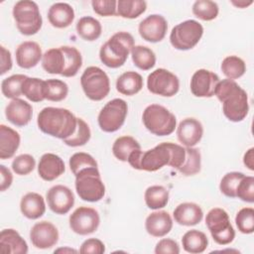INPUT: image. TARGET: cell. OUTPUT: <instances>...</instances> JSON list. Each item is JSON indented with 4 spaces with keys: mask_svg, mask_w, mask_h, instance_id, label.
Segmentation results:
<instances>
[{
    "mask_svg": "<svg viewBox=\"0 0 254 254\" xmlns=\"http://www.w3.org/2000/svg\"><path fill=\"white\" fill-rule=\"evenodd\" d=\"M214 95L222 103L223 114L229 121L241 122L245 119L249 111L248 95L235 80H219Z\"/></svg>",
    "mask_w": 254,
    "mask_h": 254,
    "instance_id": "obj_1",
    "label": "cell"
},
{
    "mask_svg": "<svg viewBox=\"0 0 254 254\" xmlns=\"http://www.w3.org/2000/svg\"><path fill=\"white\" fill-rule=\"evenodd\" d=\"M77 117L66 108L45 107L37 117L39 129L52 137L64 140L75 131Z\"/></svg>",
    "mask_w": 254,
    "mask_h": 254,
    "instance_id": "obj_2",
    "label": "cell"
},
{
    "mask_svg": "<svg viewBox=\"0 0 254 254\" xmlns=\"http://www.w3.org/2000/svg\"><path fill=\"white\" fill-rule=\"evenodd\" d=\"M134 46V38L130 33L117 32L101 46L99 59L107 67L118 68L126 63Z\"/></svg>",
    "mask_w": 254,
    "mask_h": 254,
    "instance_id": "obj_3",
    "label": "cell"
},
{
    "mask_svg": "<svg viewBox=\"0 0 254 254\" xmlns=\"http://www.w3.org/2000/svg\"><path fill=\"white\" fill-rule=\"evenodd\" d=\"M170 159L171 154L167 142H163L145 152L141 149L132 152L127 162L133 169L156 172L166 165L169 166Z\"/></svg>",
    "mask_w": 254,
    "mask_h": 254,
    "instance_id": "obj_4",
    "label": "cell"
},
{
    "mask_svg": "<svg viewBox=\"0 0 254 254\" xmlns=\"http://www.w3.org/2000/svg\"><path fill=\"white\" fill-rule=\"evenodd\" d=\"M142 121L145 128L156 136L171 135L177 127L176 116L165 106L156 103L144 109Z\"/></svg>",
    "mask_w": 254,
    "mask_h": 254,
    "instance_id": "obj_5",
    "label": "cell"
},
{
    "mask_svg": "<svg viewBox=\"0 0 254 254\" xmlns=\"http://www.w3.org/2000/svg\"><path fill=\"white\" fill-rule=\"evenodd\" d=\"M74 177L75 190L82 200L96 202L103 198L105 186L101 180L98 167L82 169Z\"/></svg>",
    "mask_w": 254,
    "mask_h": 254,
    "instance_id": "obj_6",
    "label": "cell"
},
{
    "mask_svg": "<svg viewBox=\"0 0 254 254\" xmlns=\"http://www.w3.org/2000/svg\"><path fill=\"white\" fill-rule=\"evenodd\" d=\"M18 31L24 36L37 34L43 25L39 6L31 0H21L15 3L12 10Z\"/></svg>",
    "mask_w": 254,
    "mask_h": 254,
    "instance_id": "obj_7",
    "label": "cell"
},
{
    "mask_svg": "<svg viewBox=\"0 0 254 254\" xmlns=\"http://www.w3.org/2000/svg\"><path fill=\"white\" fill-rule=\"evenodd\" d=\"M80 85L87 98L93 101L104 99L110 91L107 73L98 66H88L80 76Z\"/></svg>",
    "mask_w": 254,
    "mask_h": 254,
    "instance_id": "obj_8",
    "label": "cell"
},
{
    "mask_svg": "<svg viewBox=\"0 0 254 254\" xmlns=\"http://www.w3.org/2000/svg\"><path fill=\"white\" fill-rule=\"evenodd\" d=\"M203 35L202 25L195 20H186L176 25L170 34V43L176 50L188 51L194 48Z\"/></svg>",
    "mask_w": 254,
    "mask_h": 254,
    "instance_id": "obj_9",
    "label": "cell"
},
{
    "mask_svg": "<svg viewBox=\"0 0 254 254\" xmlns=\"http://www.w3.org/2000/svg\"><path fill=\"white\" fill-rule=\"evenodd\" d=\"M205 224L217 244L227 245L234 240L235 230L230 223L228 213L223 208H211L206 214Z\"/></svg>",
    "mask_w": 254,
    "mask_h": 254,
    "instance_id": "obj_10",
    "label": "cell"
},
{
    "mask_svg": "<svg viewBox=\"0 0 254 254\" xmlns=\"http://www.w3.org/2000/svg\"><path fill=\"white\" fill-rule=\"evenodd\" d=\"M127 114V102L122 98H114L101 108L97 116V122L103 132L113 133L123 126Z\"/></svg>",
    "mask_w": 254,
    "mask_h": 254,
    "instance_id": "obj_11",
    "label": "cell"
},
{
    "mask_svg": "<svg viewBox=\"0 0 254 254\" xmlns=\"http://www.w3.org/2000/svg\"><path fill=\"white\" fill-rule=\"evenodd\" d=\"M148 90L156 95L172 97L180 89L179 77L166 68H157L147 77Z\"/></svg>",
    "mask_w": 254,
    "mask_h": 254,
    "instance_id": "obj_12",
    "label": "cell"
},
{
    "mask_svg": "<svg viewBox=\"0 0 254 254\" xmlns=\"http://www.w3.org/2000/svg\"><path fill=\"white\" fill-rule=\"evenodd\" d=\"M70 229L78 235H88L95 232L100 224V216L96 209L88 206L77 207L68 219Z\"/></svg>",
    "mask_w": 254,
    "mask_h": 254,
    "instance_id": "obj_13",
    "label": "cell"
},
{
    "mask_svg": "<svg viewBox=\"0 0 254 254\" xmlns=\"http://www.w3.org/2000/svg\"><path fill=\"white\" fill-rule=\"evenodd\" d=\"M49 208L56 214H66L74 204V194L72 190L63 185L52 187L46 194Z\"/></svg>",
    "mask_w": 254,
    "mask_h": 254,
    "instance_id": "obj_14",
    "label": "cell"
},
{
    "mask_svg": "<svg viewBox=\"0 0 254 254\" xmlns=\"http://www.w3.org/2000/svg\"><path fill=\"white\" fill-rule=\"evenodd\" d=\"M168 22L164 16L152 14L142 20L138 26L139 35L149 43L161 42L167 34Z\"/></svg>",
    "mask_w": 254,
    "mask_h": 254,
    "instance_id": "obj_15",
    "label": "cell"
},
{
    "mask_svg": "<svg viewBox=\"0 0 254 254\" xmlns=\"http://www.w3.org/2000/svg\"><path fill=\"white\" fill-rule=\"evenodd\" d=\"M59 230L50 221L43 220L35 223L30 230V240L38 249H49L59 241Z\"/></svg>",
    "mask_w": 254,
    "mask_h": 254,
    "instance_id": "obj_16",
    "label": "cell"
},
{
    "mask_svg": "<svg viewBox=\"0 0 254 254\" xmlns=\"http://www.w3.org/2000/svg\"><path fill=\"white\" fill-rule=\"evenodd\" d=\"M219 77L211 70L200 68L194 71L190 78V91L196 97H212Z\"/></svg>",
    "mask_w": 254,
    "mask_h": 254,
    "instance_id": "obj_17",
    "label": "cell"
},
{
    "mask_svg": "<svg viewBox=\"0 0 254 254\" xmlns=\"http://www.w3.org/2000/svg\"><path fill=\"white\" fill-rule=\"evenodd\" d=\"M202 124L195 118L183 119L177 127V137L185 147H194L202 138Z\"/></svg>",
    "mask_w": 254,
    "mask_h": 254,
    "instance_id": "obj_18",
    "label": "cell"
},
{
    "mask_svg": "<svg viewBox=\"0 0 254 254\" xmlns=\"http://www.w3.org/2000/svg\"><path fill=\"white\" fill-rule=\"evenodd\" d=\"M5 116L13 125L23 127L30 123L33 116V107L29 102L21 98H15L7 104Z\"/></svg>",
    "mask_w": 254,
    "mask_h": 254,
    "instance_id": "obj_19",
    "label": "cell"
},
{
    "mask_svg": "<svg viewBox=\"0 0 254 254\" xmlns=\"http://www.w3.org/2000/svg\"><path fill=\"white\" fill-rule=\"evenodd\" d=\"M65 171L64 160L53 153L44 154L38 164V174L46 182H52L61 177Z\"/></svg>",
    "mask_w": 254,
    "mask_h": 254,
    "instance_id": "obj_20",
    "label": "cell"
},
{
    "mask_svg": "<svg viewBox=\"0 0 254 254\" xmlns=\"http://www.w3.org/2000/svg\"><path fill=\"white\" fill-rule=\"evenodd\" d=\"M16 63L22 68H32L42 61L43 54L40 45L34 41L21 43L15 52Z\"/></svg>",
    "mask_w": 254,
    "mask_h": 254,
    "instance_id": "obj_21",
    "label": "cell"
},
{
    "mask_svg": "<svg viewBox=\"0 0 254 254\" xmlns=\"http://www.w3.org/2000/svg\"><path fill=\"white\" fill-rule=\"evenodd\" d=\"M173 228V218L168 211L157 210L150 213L145 220V229L153 237H164Z\"/></svg>",
    "mask_w": 254,
    "mask_h": 254,
    "instance_id": "obj_22",
    "label": "cell"
},
{
    "mask_svg": "<svg viewBox=\"0 0 254 254\" xmlns=\"http://www.w3.org/2000/svg\"><path fill=\"white\" fill-rule=\"evenodd\" d=\"M173 216L175 221L180 225L193 226L201 221L203 211L197 203L183 202L174 209Z\"/></svg>",
    "mask_w": 254,
    "mask_h": 254,
    "instance_id": "obj_23",
    "label": "cell"
},
{
    "mask_svg": "<svg viewBox=\"0 0 254 254\" xmlns=\"http://www.w3.org/2000/svg\"><path fill=\"white\" fill-rule=\"evenodd\" d=\"M0 251L4 254H26L28 244L18 231L6 228L0 233Z\"/></svg>",
    "mask_w": 254,
    "mask_h": 254,
    "instance_id": "obj_24",
    "label": "cell"
},
{
    "mask_svg": "<svg viewBox=\"0 0 254 254\" xmlns=\"http://www.w3.org/2000/svg\"><path fill=\"white\" fill-rule=\"evenodd\" d=\"M48 20L50 24L58 29H64L71 25L74 20V10L64 2L54 3L48 11Z\"/></svg>",
    "mask_w": 254,
    "mask_h": 254,
    "instance_id": "obj_25",
    "label": "cell"
},
{
    "mask_svg": "<svg viewBox=\"0 0 254 254\" xmlns=\"http://www.w3.org/2000/svg\"><path fill=\"white\" fill-rule=\"evenodd\" d=\"M20 210L28 219H38L46 212L45 199L38 192H27L21 198Z\"/></svg>",
    "mask_w": 254,
    "mask_h": 254,
    "instance_id": "obj_26",
    "label": "cell"
},
{
    "mask_svg": "<svg viewBox=\"0 0 254 254\" xmlns=\"http://www.w3.org/2000/svg\"><path fill=\"white\" fill-rule=\"evenodd\" d=\"M21 142L20 134L9 126L0 125V159L12 158L18 150Z\"/></svg>",
    "mask_w": 254,
    "mask_h": 254,
    "instance_id": "obj_27",
    "label": "cell"
},
{
    "mask_svg": "<svg viewBox=\"0 0 254 254\" xmlns=\"http://www.w3.org/2000/svg\"><path fill=\"white\" fill-rule=\"evenodd\" d=\"M143 77L140 73L129 70L123 72L116 80V89L119 93L127 96L137 94L143 88Z\"/></svg>",
    "mask_w": 254,
    "mask_h": 254,
    "instance_id": "obj_28",
    "label": "cell"
},
{
    "mask_svg": "<svg viewBox=\"0 0 254 254\" xmlns=\"http://www.w3.org/2000/svg\"><path fill=\"white\" fill-rule=\"evenodd\" d=\"M42 66L48 73L63 75L65 67V59L63 49L60 47L48 50L43 55Z\"/></svg>",
    "mask_w": 254,
    "mask_h": 254,
    "instance_id": "obj_29",
    "label": "cell"
},
{
    "mask_svg": "<svg viewBox=\"0 0 254 254\" xmlns=\"http://www.w3.org/2000/svg\"><path fill=\"white\" fill-rule=\"evenodd\" d=\"M184 250L190 254H199L205 251L208 246V239L205 233L197 229L187 231L182 237Z\"/></svg>",
    "mask_w": 254,
    "mask_h": 254,
    "instance_id": "obj_30",
    "label": "cell"
},
{
    "mask_svg": "<svg viewBox=\"0 0 254 254\" xmlns=\"http://www.w3.org/2000/svg\"><path fill=\"white\" fill-rule=\"evenodd\" d=\"M75 29L77 35L84 41L88 42L97 40L102 33V26L100 22L91 16L81 17L77 21Z\"/></svg>",
    "mask_w": 254,
    "mask_h": 254,
    "instance_id": "obj_31",
    "label": "cell"
},
{
    "mask_svg": "<svg viewBox=\"0 0 254 254\" xmlns=\"http://www.w3.org/2000/svg\"><path fill=\"white\" fill-rule=\"evenodd\" d=\"M144 199L150 209L158 210L164 208L169 202V190L159 185L148 187L144 193Z\"/></svg>",
    "mask_w": 254,
    "mask_h": 254,
    "instance_id": "obj_32",
    "label": "cell"
},
{
    "mask_svg": "<svg viewBox=\"0 0 254 254\" xmlns=\"http://www.w3.org/2000/svg\"><path fill=\"white\" fill-rule=\"evenodd\" d=\"M140 149L141 146L138 141L132 136L127 135L118 137L112 145V153L114 157L121 162H127L130 154Z\"/></svg>",
    "mask_w": 254,
    "mask_h": 254,
    "instance_id": "obj_33",
    "label": "cell"
},
{
    "mask_svg": "<svg viewBox=\"0 0 254 254\" xmlns=\"http://www.w3.org/2000/svg\"><path fill=\"white\" fill-rule=\"evenodd\" d=\"M133 64L142 70H149L156 64L155 53L146 46H134L131 51Z\"/></svg>",
    "mask_w": 254,
    "mask_h": 254,
    "instance_id": "obj_34",
    "label": "cell"
},
{
    "mask_svg": "<svg viewBox=\"0 0 254 254\" xmlns=\"http://www.w3.org/2000/svg\"><path fill=\"white\" fill-rule=\"evenodd\" d=\"M22 94L32 102L45 100V80L27 76L22 83Z\"/></svg>",
    "mask_w": 254,
    "mask_h": 254,
    "instance_id": "obj_35",
    "label": "cell"
},
{
    "mask_svg": "<svg viewBox=\"0 0 254 254\" xmlns=\"http://www.w3.org/2000/svg\"><path fill=\"white\" fill-rule=\"evenodd\" d=\"M64 54L65 59V67L63 73L64 77H72L77 74L81 65H82V57L80 52L70 46H62L61 47Z\"/></svg>",
    "mask_w": 254,
    "mask_h": 254,
    "instance_id": "obj_36",
    "label": "cell"
},
{
    "mask_svg": "<svg viewBox=\"0 0 254 254\" xmlns=\"http://www.w3.org/2000/svg\"><path fill=\"white\" fill-rule=\"evenodd\" d=\"M147 9V2L143 0L117 1V15L125 19H136Z\"/></svg>",
    "mask_w": 254,
    "mask_h": 254,
    "instance_id": "obj_37",
    "label": "cell"
},
{
    "mask_svg": "<svg viewBox=\"0 0 254 254\" xmlns=\"http://www.w3.org/2000/svg\"><path fill=\"white\" fill-rule=\"evenodd\" d=\"M186 157L183 165L178 170L184 176H193L200 172L201 156L198 149L193 147H185Z\"/></svg>",
    "mask_w": 254,
    "mask_h": 254,
    "instance_id": "obj_38",
    "label": "cell"
},
{
    "mask_svg": "<svg viewBox=\"0 0 254 254\" xmlns=\"http://www.w3.org/2000/svg\"><path fill=\"white\" fill-rule=\"evenodd\" d=\"M222 73L229 79H237L246 71L245 62L237 56H228L223 59L220 65Z\"/></svg>",
    "mask_w": 254,
    "mask_h": 254,
    "instance_id": "obj_39",
    "label": "cell"
},
{
    "mask_svg": "<svg viewBox=\"0 0 254 254\" xmlns=\"http://www.w3.org/2000/svg\"><path fill=\"white\" fill-rule=\"evenodd\" d=\"M68 94V85L57 78L45 80V99L49 101L59 102L64 100Z\"/></svg>",
    "mask_w": 254,
    "mask_h": 254,
    "instance_id": "obj_40",
    "label": "cell"
},
{
    "mask_svg": "<svg viewBox=\"0 0 254 254\" xmlns=\"http://www.w3.org/2000/svg\"><path fill=\"white\" fill-rule=\"evenodd\" d=\"M27 75L17 73L4 78L1 82V91L6 98L15 99L22 95V83Z\"/></svg>",
    "mask_w": 254,
    "mask_h": 254,
    "instance_id": "obj_41",
    "label": "cell"
},
{
    "mask_svg": "<svg viewBox=\"0 0 254 254\" xmlns=\"http://www.w3.org/2000/svg\"><path fill=\"white\" fill-rule=\"evenodd\" d=\"M192 14L202 21L214 20L219 12L216 2L211 0H197L192 4Z\"/></svg>",
    "mask_w": 254,
    "mask_h": 254,
    "instance_id": "obj_42",
    "label": "cell"
},
{
    "mask_svg": "<svg viewBox=\"0 0 254 254\" xmlns=\"http://www.w3.org/2000/svg\"><path fill=\"white\" fill-rule=\"evenodd\" d=\"M91 137V131L88 124L82 119L77 117L75 131L71 136L63 140V142L69 147H79L85 145Z\"/></svg>",
    "mask_w": 254,
    "mask_h": 254,
    "instance_id": "obj_43",
    "label": "cell"
},
{
    "mask_svg": "<svg viewBox=\"0 0 254 254\" xmlns=\"http://www.w3.org/2000/svg\"><path fill=\"white\" fill-rule=\"evenodd\" d=\"M245 177L241 172H229L225 174L219 184V190L227 197H236V189L240 181Z\"/></svg>",
    "mask_w": 254,
    "mask_h": 254,
    "instance_id": "obj_44",
    "label": "cell"
},
{
    "mask_svg": "<svg viewBox=\"0 0 254 254\" xmlns=\"http://www.w3.org/2000/svg\"><path fill=\"white\" fill-rule=\"evenodd\" d=\"M235 224L243 234H251L254 231V209L252 207L241 208L235 216Z\"/></svg>",
    "mask_w": 254,
    "mask_h": 254,
    "instance_id": "obj_45",
    "label": "cell"
},
{
    "mask_svg": "<svg viewBox=\"0 0 254 254\" xmlns=\"http://www.w3.org/2000/svg\"><path fill=\"white\" fill-rule=\"evenodd\" d=\"M68 164H69V169L74 176L82 169L89 168V167H98L95 159L91 155L84 152L74 153L69 158Z\"/></svg>",
    "mask_w": 254,
    "mask_h": 254,
    "instance_id": "obj_46",
    "label": "cell"
},
{
    "mask_svg": "<svg viewBox=\"0 0 254 254\" xmlns=\"http://www.w3.org/2000/svg\"><path fill=\"white\" fill-rule=\"evenodd\" d=\"M11 167L16 175L27 176L34 171L36 161L35 158L30 154H21L14 158Z\"/></svg>",
    "mask_w": 254,
    "mask_h": 254,
    "instance_id": "obj_47",
    "label": "cell"
},
{
    "mask_svg": "<svg viewBox=\"0 0 254 254\" xmlns=\"http://www.w3.org/2000/svg\"><path fill=\"white\" fill-rule=\"evenodd\" d=\"M236 197L245 202H254V178L252 176L245 175L240 181L236 189Z\"/></svg>",
    "mask_w": 254,
    "mask_h": 254,
    "instance_id": "obj_48",
    "label": "cell"
},
{
    "mask_svg": "<svg viewBox=\"0 0 254 254\" xmlns=\"http://www.w3.org/2000/svg\"><path fill=\"white\" fill-rule=\"evenodd\" d=\"M93 11L103 17L117 15V1L115 0H92Z\"/></svg>",
    "mask_w": 254,
    "mask_h": 254,
    "instance_id": "obj_49",
    "label": "cell"
},
{
    "mask_svg": "<svg viewBox=\"0 0 254 254\" xmlns=\"http://www.w3.org/2000/svg\"><path fill=\"white\" fill-rule=\"evenodd\" d=\"M167 145L171 154L169 166L179 170L184 163V160L186 157V149L185 147L172 142H167Z\"/></svg>",
    "mask_w": 254,
    "mask_h": 254,
    "instance_id": "obj_50",
    "label": "cell"
},
{
    "mask_svg": "<svg viewBox=\"0 0 254 254\" xmlns=\"http://www.w3.org/2000/svg\"><path fill=\"white\" fill-rule=\"evenodd\" d=\"M105 252L104 243L97 238H88L84 240L79 248V253L82 254H102Z\"/></svg>",
    "mask_w": 254,
    "mask_h": 254,
    "instance_id": "obj_51",
    "label": "cell"
},
{
    "mask_svg": "<svg viewBox=\"0 0 254 254\" xmlns=\"http://www.w3.org/2000/svg\"><path fill=\"white\" fill-rule=\"evenodd\" d=\"M156 254H179L181 252L178 242L171 238H163L155 246Z\"/></svg>",
    "mask_w": 254,
    "mask_h": 254,
    "instance_id": "obj_52",
    "label": "cell"
},
{
    "mask_svg": "<svg viewBox=\"0 0 254 254\" xmlns=\"http://www.w3.org/2000/svg\"><path fill=\"white\" fill-rule=\"evenodd\" d=\"M0 51H1V67H0V74L3 75V74H5L7 71H9V70L12 68L13 62H12L11 53H10L4 46H1V47H0Z\"/></svg>",
    "mask_w": 254,
    "mask_h": 254,
    "instance_id": "obj_53",
    "label": "cell"
},
{
    "mask_svg": "<svg viewBox=\"0 0 254 254\" xmlns=\"http://www.w3.org/2000/svg\"><path fill=\"white\" fill-rule=\"evenodd\" d=\"M0 174H1V191L8 190L13 183V175L11 171L4 165H0Z\"/></svg>",
    "mask_w": 254,
    "mask_h": 254,
    "instance_id": "obj_54",
    "label": "cell"
},
{
    "mask_svg": "<svg viewBox=\"0 0 254 254\" xmlns=\"http://www.w3.org/2000/svg\"><path fill=\"white\" fill-rule=\"evenodd\" d=\"M243 164L250 171H254V148H250L246 151L243 157Z\"/></svg>",
    "mask_w": 254,
    "mask_h": 254,
    "instance_id": "obj_55",
    "label": "cell"
},
{
    "mask_svg": "<svg viewBox=\"0 0 254 254\" xmlns=\"http://www.w3.org/2000/svg\"><path fill=\"white\" fill-rule=\"evenodd\" d=\"M252 3H253L252 0H249V1H245V0L231 1V4H232V5H234V6L237 7V8H240V9H243V8H246V7L250 6Z\"/></svg>",
    "mask_w": 254,
    "mask_h": 254,
    "instance_id": "obj_56",
    "label": "cell"
},
{
    "mask_svg": "<svg viewBox=\"0 0 254 254\" xmlns=\"http://www.w3.org/2000/svg\"><path fill=\"white\" fill-rule=\"evenodd\" d=\"M55 253H77V250L69 247H64V248L56 249Z\"/></svg>",
    "mask_w": 254,
    "mask_h": 254,
    "instance_id": "obj_57",
    "label": "cell"
}]
</instances>
